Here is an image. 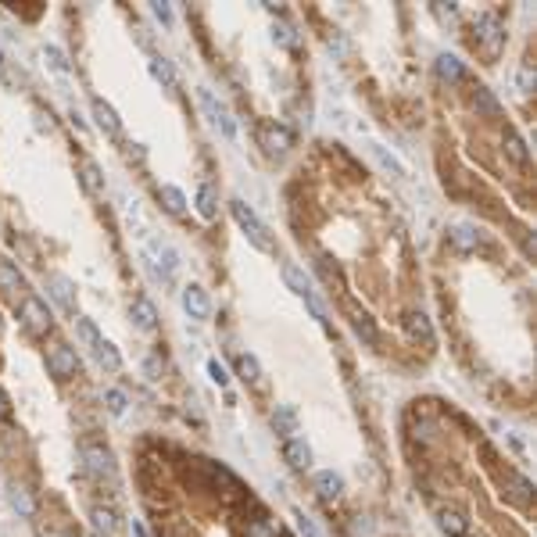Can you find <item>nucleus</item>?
Listing matches in <instances>:
<instances>
[{"label": "nucleus", "instance_id": "nucleus-14", "mask_svg": "<svg viewBox=\"0 0 537 537\" xmlns=\"http://www.w3.org/2000/svg\"><path fill=\"white\" fill-rule=\"evenodd\" d=\"M133 319H136V326H140V330H154V326H158V312H154V305H151V301H143V297L133 305Z\"/></svg>", "mask_w": 537, "mask_h": 537}, {"label": "nucleus", "instance_id": "nucleus-25", "mask_svg": "<svg viewBox=\"0 0 537 537\" xmlns=\"http://www.w3.org/2000/svg\"><path fill=\"white\" fill-rule=\"evenodd\" d=\"M268 147H273V151H287L290 147V133L273 126V129H268Z\"/></svg>", "mask_w": 537, "mask_h": 537}, {"label": "nucleus", "instance_id": "nucleus-6", "mask_svg": "<svg viewBox=\"0 0 537 537\" xmlns=\"http://www.w3.org/2000/svg\"><path fill=\"white\" fill-rule=\"evenodd\" d=\"M369 154H372V161H376V165H380L387 176H394V179H401L405 176V165H401V161L384 147V143H376V140H369Z\"/></svg>", "mask_w": 537, "mask_h": 537}, {"label": "nucleus", "instance_id": "nucleus-5", "mask_svg": "<svg viewBox=\"0 0 537 537\" xmlns=\"http://www.w3.org/2000/svg\"><path fill=\"white\" fill-rule=\"evenodd\" d=\"M183 312L190 315V319H197V322H204L208 315H211V305H208V294L197 287V283H190V287H183Z\"/></svg>", "mask_w": 537, "mask_h": 537}, {"label": "nucleus", "instance_id": "nucleus-24", "mask_svg": "<svg viewBox=\"0 0 537 537\" xmlns=\"http://www.w3.org/2000/svg\"><path fill=\"white\" fill-rule=\"evenodd\" d=\"M452 237H455V244H459V247H476V244H480V233H476L473 226H455V233H452Z\"/></svg>", "mask_w": 537, "mask_h": 537}, {"label": "nucleus", "instance_id": "nucleus-31", "mask_svg": "<svg viewBox=\"0 0 537 537\" xmlns=\"http://www.w3.org/2000/svg\"><path fill=\"white\" fill-rule=\"evenodd\" d=\"M330 50H337V54H348V43H344V36H330Z\"/></svg>", "mask_w": 537, "mask_h": 537}, {"label": "nucleus", "instance_id": "nucleus-32", "mask_svg": "<svg viewBox=\"0 0 537 537\" xmlns=\"http://www.w3.org/2000/svg\"><path fill=\"white\" fill-rule=\"evenodd\" d=\"M86 187L97 190V169H93V165H86Z\"/></svg>", "mask_w": 537, "mask_h": 537}, {"label": "nucleus", "instance_id": "nucleus-2", "mask_svg": "<svg viewBox=\"0 0 537 537\" xmlns=\"http://www.w3.org/2000/svg\"><path fill=\"white\" fill-rule=\"evenodd\" d=\"M136 483L154 537H287L276 516L223 462L147 444Z\"/></svg>", "mask_w": 537, "mask_h": 537}, {"label": "nucleus", "instance_id": "nucleus-9", "mask_svg": "<svg viewBox=\"0 0 537 537\" xmlns=\"http://www.w3.org/2000/svg\"><path fill=\"white\" fill-rule=\"evenodd\" d=\"M283 283L297 294V297H308L312 294V283H308V276H305V268H297V265H283Z\"/></svg>", "mask_w": 537, "mask_h": 537}, {"label": "nucleus", "instance_id": "nucleus-15", "mask_svg": "<svg viewBox=\"0 0 537 537\" xmlns=\"http://www.w3.org/2000/svg\"><path fill=\"white\" fill-rule=\"evenodd\" d=\"M237 376H240V380H247V384H258V380H261L258 358H254V355H237Z\"/></svg>", "mask_w": 537, "mask_h": 537}, {"label": "nucleus", "instance_id": "nucleus-16", "mask_svg": "<svg viewBox=\"0 0 537 537\" xmlns=\"http://www.w3.org/2000/svg\"><path fill=\"white\" fill-rule=\"evenodd\" d=\"M197 211L204 215V219H215V215H219V194H215L211 187L197 190Z\"/></svg>", "mask_w": 537, "mask_h": 537}, {"label": "nucleus", "instance_id": "nucleus-26", "mask_svg": "<svg viewBox=\"0 0 537 537\" xmlns=\"http://www.w3.org/2000/svg\"><path fill=\"white\" fill-rule=\"evenodd\" d=\"M273 40L283 43V47H294V43H297V40H294V29H290L287 22H276V25H273Z\"/></svg>", "mask_w": 537, "mask_h": 537}, {"label": "nucleus", "instance_id": "nucleus-7", "mask_svg": "<svg viewBox=\"0 0 537 537\" xmlns=\"http://www.w3.org/2000/svg\"><path fill=\"white\" fill-rule=\"evenodd\" d=\"M273 426H276V434H283L287 441H297V434H301L297 415H294V408H290V405H276V412H273Z\"/></svg>", "mask_w": 537, "mask_h": 537}, {"label": "nucleus", "instance_id": "nucleus-28", "mask_svg": "<svg viewBox=\"0 0 537 537\" xmlns=\"http://www.w3.org/2000/svg\"><path fill=\"white\" fill-rule=\"evenodd\" d=\"M104 401H107V412H112V415H122V412H126V398H122L119 391H107Z\"/></svg>", "mask_w": 537, "mask_h": 537}, {"label": "nucleus", "instance_id": "nucleus-8", "mask_svg": "<svg viewBox=\"0 0 537 537\" xmlns=\"http://www.w3.org/2000/svg\"><path fill=\"white\" fill-rule=\"evenodd\" d=\"M315 488H319L322 498H337V495L344 491V480H341L334 469H319V473H315Z\"/></svg>", "mask_w": 537, "mask_h": 537}, {"label": "nucleus", "instance_id": "nucleus-18", "mask_svg": "<svg viewBox=\"0 0 537 537\" xmlns=\"http://www.w3.org/2000/svg\"><path fill=\"white\" fill-rule=\"evenodd\" d=\"M197 104H201V112H204L211 122H219V119H223V112H226V107H223L219 100H215L208 90H197Z\"/></svg>", "mask_w": 537, "mask_h": 537}, {"label": "nucleus", "instance_id": "nucleus-10", "mask_svg": "<svg viewBox=\"0 0 537 537\" xmlns=\"http://www.w3.org/2000/svg\"><path fill=\"white\" fill-rule=\"evenodd\" d=\"M283 455H287V462L294 466V469H308L312 466V448L297 437V441H287L283 444Z\"/></svg>", "mask_w": 537, "mask_h": 537}, {"label": "nucleus", "instance_id": "nucleus-1", "mask_svg": "<svg viewBox=\"0 0 537 537\" xmlns=\"http://www.w3.org/2000/svg\"><path fill=\"white\" fill-rule=\"evenodd\" d=\"M415 480L444 537H526L530 480L473 441H455L434 412L408 419Z\"/></svg>", "mask_w": 537, "mask_h": 537}, {"label": "nucleus", "instance_id": "nucleus-29", "mask_svg": "<svg viewBox=\"0 0 537 537\" xmlns=\"http://www.w3.org/2000/svg\"><path fill=\"white\" fill-rule=\"evenodd\" d=\"M151 11H154V18L165 25V29L172 25V8H169V4H151Z\"/></svg>", "mask_w": 537, "mask_h": 537}, {"label": "nucleus", "instance_id": "nucleus-3", "mask_svg": "<svg viewBox=\"0 0 537 537\" xmlns=\"http://www.w3.org/2000/svg\"><path fill=\"white\" fill-rule=\"evenodd\" d=\"M230 211H233V219H237V226L247 233V240L258 247V251H273V237H268V230L261 226V219L258 215L237 197V201H230Z\"/></svg>", "mask_w": 537, "mask_h": 537}, {"label": "nucleus", "instance_id": "nucleus-30", "mask_svg": "<svg viewBox=\"0 0 537 537\" xmlns=\"http://www.w3.org/2000/svg\"><path fill=\"white\" fill-rule=\"evenodd\" d=\"M516 79H519V90H523V93H530V90H533V72H530V69H519V72H516Z\"/></svg>", "mask_w": 537, "mask_h": 537}, {"label": "nucleus", "instance_id": "nucleus-22", "mask_svg": "<svg viewBox=\"0 0 537 537\" xmlns=\"http://www.w3.org/2000/svg\"><path fill=\"white\" fill-rule=\"evenodd\" d=\"M93 112H97V119H100V126H104L107 133H119V119H115V112H112V107H107L104 100L93 104Z\"/></svg>", "mask_w": 537, "mask_h": 537}, {"label": "nucleus", "instance_id": "nucleus-27", "mask_svg": "<svg viewBox=\"0 0 537 537\" xmlns=\"http://www.w3.org/2000/svg\"><path fill=\"white\" fill-rule=\"evenodd\" d=\"M208 376H211V380L219 384V387H226V384H230V372H226V365H223V362H215V358L208 362Z\"/></svg>", "mask_w": 537, "mask_h": 537}, {"label": "nucleus", "instance_id": "nucleus-23", "mask_svg": "<svg viewBox=\"0 0 537 537\" xmlns=\"http://www.w3.org/2000/svg\"><path fill=\"white\" fill-rule=\"evenodd\" d=\"M93 348H97V358H100V365H104V369H112V372L119 369V351H115L112 344H104V341H97Z\"/></svg>", "mask_w": 537, "mask_h": 537}, {"label": "nucleus", "instance_id": "nucleus-11", "mask_svg": "<svg viewBox=\"0 0 537 537\" xmlns=\"http://www.w3.org/2000/svg\"><path fill=\"white\" fill-rule=\"evenodd\" d=\"M405 326H408L412 337H419V341H426V344H434V326H430V319H426L423 312H408V315H405Z\"/></svg>", "mask_w": 537, "mask_h": 537}, {"label": "nucleus", "instance_id": "nucleus-12", "mask_svg": "<svg viewBox=\"0 0 537 537\" xmlns=\"http://www.w3.org/2000/svg\"><path fill=\"white\" fill-rule=\"evenodd\" d=\"M437 76H441L444 83H462V79H466V69H462L459 58H452V54H441V58H437Z\"/></svg>", "mask_w": 537, "mask_h": 537}, {"label": "nucleus", "instance_id": "nucleus-17", "mask_svg": "<svg viewBox=\"0 0 537 537\" xmlns=\"http://www.w3.org/2000/svg\"><path fill=\"white\" fill-rule=\"evenodd\" d=\"M473 104L480 107L483 115H491V119H498V112H502V104L495 100V93H491V90H483V86H476V93H473Z\"/></svg>", "mask_w": 537, "mask_h": 537}, {"label": "nucleus", "instance_id": "nucleus-4", "mask_svg": "<svg viewBox=\"0 0 537 537\" xmlns=\"http://www.w3.org/2000/svg\"><path fill=\"white\" fill-rule=\"evenodd\" d=\"M476 40L483 43V50H488V54H498L502 43H505L502 22H498L495 15H480V18H476Z\"/></svg>", "mask_w": 537, "mask_h": 537}, {"label": "nucleus", "instance_id": "nucleus-20", "mask_svg": "<svg viewBox=\"0 0 537 537\" xmlns=\"http://www.w3.org/2000/svg\"><path fill=\"white\" fill-rule=\"evenodd\" d=\"M151 72H154V79L165 86V90H176V76H172V69H169V61H161V58H154L151 61Z\"/></svg>", "mask_w": 537, "mask_h": 537}, {"label": "nucleus", "instance_id": "nucleus-19", "mask_svg": "<svg viewBox=\"0 0 537 537\" xmlns=\"http://www.w3.org/2000/svg\"><path fill=\"white\" fill-rule=\"evenodd\" d=\"M505 151H509V158L516 161V165H526V161H530V154H526V143H523L516 133H505Z\"/></svg>", "mask_w": 537, "mask_h": 537}, {"label": "nucleus", "instance_id": "nucleus-21", "mask_svg": "<svg viewBox=\"0 0 537 537\" xmlns=\"http://www.w3.org/2000/svg\"><path fill=\"white\" fill-rule=\"evenodd\" d=\"M161 201H165V208L176 211V215L187 208V197H183V190H176V187H161Z\"/></svg>", "mask_w": 537, "mask_h": 537}, {"label": "nucleus", "instance_id": "nucleus-13", "mask_svg": "<svg viewBox=\"0 0 537 537\" xmlns=\"http://www.w3.org/2000/svg\"><path fill=\"white\" fill-rule=\"evenodd\" d=\"M351 326H355V334L369 344V348H376V344H380V334H376V326H372V319L369 315H362V312H355L351 315Z\"/></svg>", "mask_w": 537, "mask_h": 537}]
</instances>
